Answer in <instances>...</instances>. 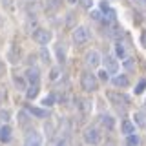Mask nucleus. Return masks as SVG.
Here are the masks:
<instances>
[{
	"label": "nucleus",
	"mask_w": 146,
	"mask_h": 146,
	"mask_svg": "<svg viewBox=\"0 0 146 146\" xmlns=\"http://www.w3.org/2000/svg\"><path fill=\"white\" fill-rule=\"evenodd\" d=\"M48 7H49V9H57V7H58V0H49Z\"/></svg>",
	"instance_id": "26"
},
{
	"label": "nucleus",
	"mask_w": 146,
	"mask_h": 146,
	"mask_svg": "<svg viewBox=\"0 0 146 146\" xmlns=\"http://www.w3.org/2000/svg\"><path fill=\"white\" fill-rule=\"evenodd\" d=\"M4 99H6V91H4L2 88H0V104L4 102Z\"/></svg>",
	"instance_id": "31"
},
{
	"label": "nucleus",
	"mask_w": 146,
	"mask_h": 146,
	"mask_svg": "<svg viewBox=\"0 0 146 146\" xmlns=\"http://www.w3.org/2000/svg\"><path fill=\"white\" fill-rule=\"evenodd\" d=\"M0 117H2V121H7V117H9V111H0Z\"/></svg>",
	"instance_id": "30"
},
{
	"label": "nucleus",
	"mask_w": 146,
	"mask_h": 146,
	"mask_svg": "<svg viewBox=\"0 0 146 146\" xmlns=\"http://www.w3.org/2000/svg\"><path fill=\"white\" fill-rule=\"evenodd\" d=\"M79 100H80L82 104H77V106H79L84 113H88L90 110H91V102H90V100H86V99H79Z\"/></svg>",
	"instance_id": "17"
},
{
	"label": "nucleus",
	"mask_w": 146,
	"mask_h": 146,
	"mask_svg": "<svg viewBox=\"0 0 146 146\" xmlns=\"http://www.w3.org/2000/svg\"><path fill=\"white\" fill-rule=\"evenodd\" d=\"M27 111H29L31 115L38 117V119H46V117H48V111H46V110H40V108H33V106H27Z\"/></svg>",
	"instance_id": "11"
},
{
	"label": "nucleus",
	"mask_w": 146,
	"mask_h": 146,
	"mask_svg": "<svg viewBox=\"0 0 146 146\" xmlns=\"http://www.w3.org/2000/svg\"><path fill=\"white\" fill-rule=\"evenodd\" d=\"M68 2H70V4H75V2H77V0H68Z\"/></svg>",
	"instance_id": "36"
},
{
	"label": "nucleus",
	"mask_w": 146,
	"mask_h": 146,
	"mask_svg": "<svg viewBox=\"0 0 146 146\" xmlns=\"http://www.w3.org/2000/svg\"><path fill=\"white\" fill-rule=\"evenodd\" d=\"M141 46H143V48H146V31H143V33H141Z\"/></svg>",
	"instance_id": "27"
},
{
	"label": "nucleus",
	"mask_w": 146,
	"mask_h": 146,
	"mask_svg": "<svg viewBox=\"0 0 146 146\" xmlns=\"http://www.w3.org/2000/svg\"><path fill=\"white\" fill-rule=\"evenodd\" d=\"M53 104H55V97H53V95H48V97H44V100H42V106H53Z\"/></svg>",
	"instance_id": "20"
},
{
	"label": "nucleus",
	"mask_w": 146,
	"mask_h": 146,
	"mask_svg": "<svg viewBox=\"0 0 146 146\" xmlns=\"http://www.w3.org/2000/svg\"><path fill=\"white\" fill-rule=\"evenodd\" d=\"M4 73H6V66H4V62L0 60V77H2Z\"/></svg>",
	"instance_id": "32"
},
{
	"label": "nucleus",
	"mask_w": 146,
	"mask_h": 146,
	"mask_svg": "<svg viewBox=\"0 0 146 146\" xmlns=\"http://www.w3.org/2000/svg\"><path fill=\"white\" fill-rule=\"evenodd\" d=\"M133 119H135L137 126H141V128H144V126H146V113H143V111H135Z\"/></svg>",
	"instance_id": "15"
},
{
	"label": "nucleus",
	"mask_w": 146,
	"mask_h": 146,
	"mask_svg": "<svg viewBox=\"0 0 146 146\" xmlns=\"http://www.w3.org/2000/svg\"><path fill=\"white\" fill-rule=\"evenodd\" d=\"M122 133H126V135L135 133V124H131L130 121H122Z\"/></svg>",
	"instance_id": "16"
},
{
	"label": "nucleus",
	"mask_w": 146,
	"mask_h": 146,
	"mask_svg": "<svg viewBox=\"0 0 146 146\" xmlns=\"http://www.w3.org/2000/svg\"><path fill=\"white\" fill-rule=\"evenodd\" d=\"M100 124L106 128V130H111L113 124H115V121H113L111 115H102V117H100Z\"/></svg>",
	"instance_id": "14"
},
{
	"label": "nucleus",
	"mask_w": 146,
	"mask_h": 146,
	"mask_svg": "<svg viewBox=\"0 0 146 146\" xmlns=\"http://www.w3.org/2000/svg\"><path fill=\"white\" fill-rule=\"evenodd\" d=\"M144 88H146V80H141L139 84L135 86V90H133V91H135V95H141V93L144 91Z\"/></svg>",
	"instance_id": "21"
},
{
	"label": "nucleus",
	"mask_w": 146,
	"mask_h": 146,
	"mask_svg": "<svg viewBox=\"0 0 146 146\" xmlns=\"http://www.w3.org/2000/svg\"><path fill=\"white\" fill-rule=\"evenodd\" d=\"M40 57H42V58H44V62H46V64H48V62H49V53H48V51H46V48H42V51H40Z\"/></svg>",
	"instance_id": "23"
},
{
	"label": "nucleus",
	"mask_w": 146,
	"mask_h": 146,
	"mask_svg": "<svg viewBox=\"0 0 146 146\" xmlns=\"http://www.w3.org/2000/svg\"><path fill=\"white\" fill-rule=\"evenodd\" d=\"M104 146H117V144H115V143H113V141H108V143H106V144H104Z\"/></svg>",
	"instance_id": "35"
},
{
	"label": "nucleus",
	"mask_w": 146,
	"mask_h": 146,
	"mask_svg": "<svg viewBox=\"0 0 146 146\" xmlns=\"http://www.w3.org/2000/svg\"><path fill=\"white\" fill-rule=\"evenodd\" d=\"M80 86H82V90H84V91L93 93V91L99 90V80H97V77H95L93 73L84 71V73L80 75Z\"/></svg>",
	"instance_id": "1"
},
{
	"label": "nucleus",
	"mask_w": 146,
	"mask_h": 146,
	"mask_svg": "<svg viewBox=\"0 0 146 146\" xmlns=\"http://www.w3.org/2000/svg\"><path fill=\"white\" fill-rule=\"evenodd\" d=\"M36 95H38V84H31L29 88L26 90V97H27V100H33Z\"/></svg>",
	"instance_id": "13"
},
{
	"label": "nucleus",
	"mask_w": 146,
	"mask_h": 146,
	"mask_svg": "<svg viewBox=\"0 0 146 146\" xmlns=\"http://www.w3.org/2000/svg\"><path fill=\"white\" fill-rule=\"evenodd\" d=\"M113 84H115L117 88H128V86H130V80H128L126 75H117L115 79H113Z\"/></svg>",
	"instance_id": "10"
},
{
	"label": "nucleus",
	"mask_w": 146,
	"mask_h": 146,
	"mask_svg": "<svg viewBox=\"0 0 146 146\" xmlns=\"http://www.w3.org/2000/svg\"><path fill=\"white\" fill-rule=\"evenodd\" d=\"M115 53H117V57L124 58V57H126V48H124L121 42H117V44H115Z\"/></svg>",
	"instance_id": "18"
},
{
	"label": "nucleus",
	"mask_w": 146,
	"mask_h": 146,
	"mask_svg": "<svg viewBox=\"0 0 146 146\" xmlns=\"http://www.w3.org/2000/svg\"><path fill=\"white\" fill-rule=\"evenodd\" d=\"M91 2H93V0H82V6H84V7H91Z\"/></svg>",
	"instance_id": "33"
},
{
	"label": "nucleus",
	"mask_w": 146,
	"mask_h": 146,
	"mask_svg": "<svg viewBox=\"0 0 146 146\" xmlns=\"http://www.w3.org/2000/svg\"><path fill=\"white\" fill-rule=\"evenodd\" d=\"M124 68H126V70H133V68H135V58L128 57L126 60H124Z\"/></svg>",
	"instance_id": "22"
},
{
	"label": "nucleus",
	"mask_w": 146,
	"mask_h": 146,
	"mask_svg": "<svg viewBox=\"0 0 146 146\" xmlns=\"http://www.w3.org/2000/svg\"><path fill=\"white\" fill-rule=\"evenodd\" d=\"M126 143H128V146H139V137H137L135 133H130Z\"/></svg>",
	"instance_id": "19"
},
{
	"label": "nucleus",
	"mask_w": 146,
	"mask_h": 146,
	"mask_svg": "<svg viewBox=\"0 0 146 146\" xmlns=\"http://www.w3.org/2000/svg\"><path fill=\"white\" fill-rule=\"evenodd\" d=\"M91 17H93V20H100V13L99 11H93V13H91Z\"/></svg>",
	"instance_id": "29"
},
{
	"label": "nucleus",
	"mask_w": 146,
	"mask_h": 146,
	"mask_svg": "<svg viewBox=\"0 0 146 146\" xmlns=\"http://www.w3.org/2000/svg\"><path fill=\"white\" fill-rule=\"evenodd\" d=\"M82 137H84V141L88 144H99L100 143V133L95 126H88L84 130V133H82Z\"/></svg>",
	"instance_id": "4"
},
{
	"label": "nucleus",
	"mask_w": 146,
	"mask_h": 146,
	"mask_svg": "<svg viewBox=\"0 0 146 146\" xmlns=\"http://www.w3.org/2000/svg\"><path fill=\"white\" fill-rule=\"evenodd\" d=\"M24 146H44V143H42V135H40L38 131L31 130L29 133L26 135V139H24Z\"/></svg>",
	"instance_id": "5"
},
{
	"label": "nucleus",
	"mask_w": 146,
	"mask_h": 146,
	"mask_svg": "<svg viewBox=\"0 0 146 146\" xmlns=\"http://www.w3.org/2000/svg\"><path fill=\"white\" fill-rule=\"evenodd\" d=\"M90 40V29L86 26H79L73 31V42L75 44H84Z\"/></svg>",
	"instance_id": "3"
},
{
	"label": "nucleus",
	"mask_w": 146,
	"mask_h": 146,
	"mask_svg": "<svg viewBox=\"0 0 146 146\" xmlns=\"http://www.w3.org/2000/svg\"><path fill=\"white\" fill-rule=\"evenodd\" d=\"M51 38H53L51 31L44 29V27H38V29L33 31V40L36 44H40V46H48L49 42H51Z\"/></svg>",
	"instance_id": "2"
},
{
	"label": "nucleus",
	"mask_w": 146,
	"mask_h": 146,
	"mask_svg": "<svg viewBox=\"0 0 146 146\" xmlns=\"http://www.w3.org/2000/svg\"><path fill=\"white\" fill-rule=\"evenodd\" d=\"M57 146H68V143H66V141L62 139V141H58V144H57Z\"/></svg>",
	"instance_id": "34"
},
{
	"label": "nucleus",
	"mask_w": 146,
	"mask_h": 146,
	"mask_svg": "<svg viewBox=\"0 0 146 146\" xmlns=\"http://www.w3.org/2000/svg\"><path fill=\"white\" fill-rule=\"evenodd\" d=\"M99 77H100V80H108V71L106 70H102L99 73Z\"/></svg>",
	"instance_id": "28"
},
{
	"label": "nucleus",
	"mask_w": 146,
	"mask_h": 146,
	"mask_svg": "<svg viewBox=\"0 0 146 146\" xmlns=\"http://www.w3.org/2000/svg\"><path fill=\"white\" fill-rule=\"evenodd\" d=\"M9 139H11V128L6 124V126L0 128V141H2V143H7Z\"/></svg>",
	"instance_id": "12"
},
{
	"label": "nucleus",
	"mask_w": 146,
	"mask_h": 146,
	"mask_svg": "<svg viewBox=\"0 0 146 146\" xmlns=\"http://www.w3.org/2000/svg\"><path fill=\"white\" fill-rule=\"evenodd\" d=\"M49 79H51V80H57V79H58V68H53V70H51V75H49Z\"/></svg>",
	"instance_id": "24"
},
{
	"label": "nucleus",
	"mask_w": 146,
	"mask_h": 146,
	"mask_svg": "<svg viewBox=\"0 0 146 146\" xmlns=\"http://www.w3.org/2000/svg\"><path fill=\"white\" fill-rule=\"evenodd\" d=\"M86 64H88L90 68H97L100 64V55L97 51H90L86 53Z\"/></svg>",
	"instance_id": "8"
},
{
	"label": "nucleus",
	"mask_w": 146,
	"mask_h": 146,
	"mask_svg": "<svg viewBox=\"0 0 146 146\" xmlns=\"http://www.w3.org/2000/svg\"><path fill=\"white\" fill-rule=\"evenodd\" d=\"M104 70H106L108 73H117L119 64H117V60H115V57L106 55V58H104Z\"/></svg>",
	"instance_id": "6"
},
{
	"label": "nucleus",
	"mask_w": 146,
	"mask_h": 146,
	"mask_svg": "<svg viewBox=\"0 0 146 146\" xmlns=\"http://www.w3.org/2000/svg\"><path fill=\"white\" fill-rule=\"evenodd\" d=\"M108 99L111 100L115 106H126V104H128V99L124 97V95L115 93V91H110V93H108Z\"/></svg>",
	"instance_id": "7"
},
{
	"label": "nucleus",
	"mask_w": 146,
	"mask_h": 146,
	"mask_svg": "<svg viewBox=\"0 0 146 146\" xmlns=\"http://www.w3.org/2000/svg\"><path fill=\"white\" fill-rule=\"evenodd\" d=\"M26 79L31 82V84H38L40 80V71L36 68H27L26 70Z\"/></svg>",
	"instance_id": "9"
},
{
	"label": "nucleus",
	"mask_w": 146,
	"mask_h": 146,
	"mask_svg": "<svg viewBox=\"0 0 146 146\" xmlns=\"http://www.w3.org/2000/svg\"><path fill=\"white\" fill-rule=\"evenodd\" d=\"M15 84H17V88L24 90V80H22V79H18V77H15Z\"/></svg>",
	"instance_id": "25"
}]
</instances>
